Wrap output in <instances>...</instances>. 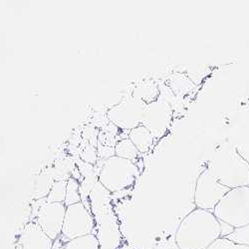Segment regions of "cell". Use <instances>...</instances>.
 Returning <instances> with one entry per match:
<instances>
[{
	"label": "cell",
	"mask_w": 249,
	"mask_h": 249,
	"mask_svg": "<svg viewBox=\"0 0 249 249\" xmlns=\"http://www.w3.org/2000/svg\"><path fill=\"white\" fill-rule=\"evenodd\" d=\"M220 237V223L213 213L196 209L178 227L176 243L179 249H206Z\"/></svg>",
	"instance_id": "6da1fadb"
},
{
	"label": "cell",
	"mask_w": 249,
	"mask_h": 249,
	"mask_svg": "<svg viewBox=\"0 0 249 249\" xmlns=\"http://www.w3.org/2000/svg\"><path fill=\"white\" fill-rule=\"evenodd\" d=\"M139 174V169L134 161L114 156L104 160L98 179L107 191L117 193L132 186Z\"/></svg>",
	"instance_id": "7a4b0ae2"
},
{
	"label": "cell",
	"mask_w": 249,
	"mask_h": 249,
	"mask_svg": "<svg viewBox=\"0 0 249 249\" xmlns=\"http://www.w3.org/2000/svg\"><path fill=\"white\" fill-rule=\"evenodd\" d=\"M214 216L234 228L249 223V186L232 189L216 204Z\"/></svg>",
	"instance_id": "3957f363"
},
{
	"label": "cell",
	"mask_w": 249,
	"mask_h": 249,
	"mask_svg": "<svg viewBox=\"0 0 249 249\" xmlns=\"http://www.w3.org/2000/svg\"><path fill=\"white\" fill-rule=\"evenodd\" d=\"M209 169L218 182L230 190L249 186V163L235 149L228 151L224 159L213 160Z\"/></svg>",
	"instance_id": "277c9868"
},
{
	"label": "cell",
	"mask_w": 249,
	"mask_h": 249,
	"mask_svg": "<svg viewBox=\"0 0 249 249\" xmlns=\"http://www.w3.org/2000/svg\"><path fill=\"white\" fill-rule=\"evenodd\" d=\"M95 220L86 205L81 202L66 206L62 233L66 241L94 234Z\"/></svg>",
	"instance_id": "5b68a950"
},
{
	"label": "cell",
	"mask_w": 249,
	"mask_h": 249,
	"mask_svg": "<svg viewBox=\"0 0 249 249\" xmlns=\"http://www.w3.org/2000/svg\"><path fill=\"white\" fill-rule=\"evenodd\" d=\"M230 191V189L218 182L210 169H206L196 180L195 203L197 209L213 213L216 204Z\"/></svg>",
	"instance_id": "8992f818"
},
{
	"label": "cell",
	"mask_w": 249,
	"mask_h": 249,
	"mask_svg": "<svg viewBox=\"0 0 249 249\" xmlns=\"http://www.w3.org/2000/svg\"><path fill=\"white\" fill-rule=\"evenodd\" d=\"M66 205L64 202H46L40 207L35 215V222L53 241L62 233Z\"/></svg>",
	"instance_id": "52a82bcc"
},
{
	"label": "cell",
	"mask_w": 249,
	"mask_h": 249,
	"mask_svg": "<svg viewBox=\"0 0 249 249\" xmlns=\"http://www.w3.org/2000/svg\"><path fill=\"white\" fill-rule=\"evenodd\" d=\"M17 244L23 249H53L54 241L35 221H31L20 232Z\"/></svg>",
	"instance_id": "ba28073f"
},
{
	"label": "cell",
	"mask_w": 249,
	"mask_h": 249,
	"mask_svg": "<svg viewBox=\"0 0 249 249\" xmlns=\"http://www.w3.org/2000/svg\"><path fill=\"white\" fill-rule=\"evenodd\" d=\"M55 179L51 169L45 170L37 175L33 180L32 197L35 200L46 198L49 195Z\"/></svg>",
	"instance_id": "9c48e42d"
},
{
	"label": "cell",
	"mask_w": 249,
	"mask_h": 249,
	"mask_svg": "<svg viewBox=\"0 0 249 249\" xmlns=\"http://www.w3.org/2000/svg\"><path fill=\"white\" fill-rule=\"evenodd\" d=\"M129 139L135 144L139 153H147L153 143V135L148 127L144 124H139L131 129L129 133Z\"/></svg>",
	"instance_id": "30bf717a"
},
{
	"label": "cell",
	"mask_w": 249,
	"mask_h": 249,
	"mask_svg": "<svg viewBox=\"0 0 249 249\" xmlns=\"http://www.w3.org/2000/svg\"><path fill=\"white\" fill-rule=\"evenodd\" d=\"M63 249H100V243L95 234H89L66 241Z\"/></svg>",
	"instance_id": "8fae6325"
},
{
	"label": "cell",
	"mask_w": 249,
	"mask_h": 249,
	"mask_svg": "<svg viewBox=\"0 0 249 249\" xmlns=\"http://www.w3.org/2000/svg\"><path fill=\"white\" fill-rule=\"evenodd\" d=\"M115 156L133 161L138 158L139 151L135 147V144L131 142V140L126 138L117 142L115 146Z\"/></svg>",
	"instance_id": "7c38bea8"
},
{
	"label": "cell",
	"mask_w": 249,
	"mask_h": 249,
	"mask_svg": "<svg viewBox=\"0 0 249 249\" xmlns=\"http://www.w3.org/2000/svg\"><path fill=\"white\" fill-rule=\"evenodd\" d=\"M81 201H82V196H81L80 181L73 178H70L67 180L66 197H65L64 203L66 206H69Z\"/></svg>",
	"instance_id": "4fadbf2b"
},
{
	"label": "cell",
	"mask_w": 249,
	"mask_h": 249,
	"mask_svg": "<svg viewBox=\"0 0 249 249\" xmlns=\"http://www.w3.org/2000/svg\"><path fill=\"white\" fill-rule=\"evenodd\" d=\"M66 189L67 180H55L46 200L48 202H64L66 197Z\"/></svg>",
	"instance_id": "5bb4252c"
},
{
	"label": "cell",
	"mask_w": 249,
	"mask_h": 249,
	"mask_svg": "<svg viewBox=\"0 0 249 249\" xmlns=\"http://www.w3.org/2000/svg\"><path fill=\"white\" fill-rule=\"evenodd\" d=\"M224 238L231 240L234 244H239V245H244L249 247V223L244 226L234 228L233 232Z\"/></svg>",
	"instance_id": "9a60e30c"
},
{
	"label": "cell",
	"mask_w": 249,
	"mask_h": 249,
	"mask_svg": "<svg viewBox=\"0 0 249 249\" xmlns=\"http://www.w3.org/2000/svg\"><path fill=\"white\" fill-rule=\"evenodd\" d=\"M79 158L90 164L95 165L98 160V154H97V147L93 144L83 141L80 146V155Z\"/></svg>",
	"instance_id": "2e32d148"
},
{
	"label": "cell",
	"mask_w": 249,
	"mask_h": 249,
	"mask_svg": "<svg viewBox=\"0 0 249 249\" xmlns=\"http://www.w3.org/2000/svg\"><path fill=\"white\" fill-rule=\"evenodd\" d=\"M100 130L96 128L95 126H92V124H88V126H85L81 131V136L83 141H85L93 146L97 147L98 144V137H99Z\"/></svg>",
	"instance_id": "e0dca14e"
},
{
	"label": "cell",
	"mask_w": 249,
	"mask_h": 249,
	"mask_svg": "<svg viewBox=\"0 0 249 249\" xmlns=\"http://www.w3.org/2000/svg\"><path fill=\"white\" fill-rule=\"evenodd\" d=\"M97 154H98V159L106 160L115 156V148L104 146V144L98 142V144H97Z\"/></svg>",
	"instance_id": "ac0fdd59"
},
{
	"label": "cell",
	"mask_w": 249,
	"mask_h": 249,
	"mask_svg": "<svg viewBox=\"0 0 249 249\" xmlns=\"http://www.w3.org/2000/svg\"><path fill=\"white\" fill-rule=\"evenodd\" d=\"M238 155L249 163V137L236 143L234 148Z\"/></svg>",
	"instance_id": "d6986e66"
},
{
	"label": "cell",
	"mask_w": 249,
	"mask_h": 249,
	"mask_svg": "<svg viewBox=\"0 0 249 249\" xmlns=\"http://www.w3.org/2000/svg\"><path fill=\"white\" fill-rule=\"evenodd\" d=\"M234 246V243L226 238H217L215 241H213L206 249H232Z\"/></svg>",
	"instance_id": "ffe728a7"
},
{
	"label": "cell",
	"mask_w": 249,
	"mask_h": 249,
	"mask_svg": "<svg viewBox=\"0 0 249 249\" xmlns=\"http://www.w3.org/2000/svg\"><path fill=\"white\" fill-rule=\"evenodd\" d=\"M220 223V237L224 238L227 235H230L233 232L234 227H232L231 225H230L228 223H225L223 221H219Z\"/></svg>",
	"instance_id": "44dd1931"
},
{
	"label": "cell",
	"mask_w": 249,
	"mask_h": 249,
	"mask_svg": "<svg viewBox=\"0 0 249 249\" xmlns=\"http://www.w3.org/2000/svg\"><path fill=\"white\" fill-rule=\"evenodd\" d=\"M232 249H249V247L244 246V245H239V244H234Z\"/></svg>",
	"instance_id": "7402d4cb"
},
{
	"label": "cell",
	"mask_w": 249,
	"mask_h": 249,
	"mask_svg": "<svg viewBox=\"0 0 249 249\" xmlns=\"http://www.w3.org/2000/svg\"><path fill=\"white\" fill-rule=\"evenodd\" d=\"M15 249H23V248H22L21 246H20V245H18V244H17V245H16V247H15Z\"/></svg>",
	"instance_id": "603a6c76"
}]
</instances>
